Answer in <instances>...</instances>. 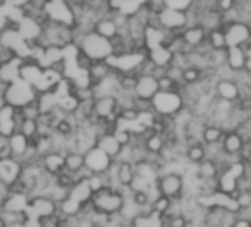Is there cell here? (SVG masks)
<instances>
[{
	"label": "cell",
	"instance_id": "1",
	"mask_svg": "<svg viewBox=\"0 0 251 227\" xmlns=\"http://www.w3.org/2000/svg\"><path fill=\"white\" fill-rule=\"evenodd\" d=\"M74 45L79 53L87 56L91 62H106L112 56H115L113 41L97 34L94 29L82 31L75 26Z\"/></svg>",
	"mask_w": 251,
	"mask_h": 227
},
{
	"label": "cell",
	"instance_id": "2",
	"mask_svg": "<svg viewBox=\"0 0 251 227\" xmlns=\"http://www.w3.org/2000/svg\"><path fill=\"white\" fill-rule=\"evenodd\" d=\"M125 201H126V189H121L116 186H106L94 192L90 207L94 213L100 216L113 217L121 214Z\"/></svg>",
	"mask_w": 251,
	"mask_h": 227
},
{
	"label": "cell",
	"instance_id": "3",
	"mask_svg": "<svg viewBox=\"0 0 251 227\" xmlns=\"http://www.w3.org/2000/svg\"><path fill=\"white\" fill-rule=\"evenodd\" d=\"M75 41V26L50 21H44L43 35L40 38L38 45L43 48H65L68 45H74Z\"/></svg>",
	"mask_w": 251,
	"mask_h": 227
},
{
	"label": "cell",
	"instance_id": "4",
	"mask_svg": "<svg viewBox=\"0 0 251 227\" xmlns=\"http://www.w3.org/2000/svg\"><path fill=\"white\" fill-rule=\"evenodd\" d=\"M38 91L34 85L28 84L24 79H16L10 84L6 85L4 91H3V100L4 104L15 107V109H22L34 101H37L38 98Z\"/></svg>",
	"mask_w": 251,
	"mask_h": 227
},
{
	"label": "cell",
	"instance_id": "5",
	"mask_svg": "<svg viewBox=\"0 0 251 227\" xmlns=\"http://www.w3.org/2000/svg\"><path fill=\"white\" fill-rule=\"evenodd\" d=\"M154 186L162 195L171 198L172 201H181L187 194V179L185 175L179 170L162 172L156 178Z\"/></svg>",
	"mask_w": 251,
	"mask_h": 227
},
{
	"label": "cell",
	"instance_id": "6",
	"mask_svg": "<svg viewBox=\"0 0 251 227\" xmlns=\"http://www.w3.org/2000/svg\"><path fill=\"white\" fill-rule=\"evenodd\" d=\"M184 107L185 101L181 91H159L151 100V112L163 119H174Z\"/></svg>",
	"mask_w": 251,
	"mask_h": 227
},
{
	"label": "cell",
	"instance_id": "7",
	"mask_svg": "<svg viewBox=\"0 0 251 227\" xmlns=\"http://www.w3.org/2000/svg\"><path fill=\"white\" fill-rule=\"evenodd\" d=\"M188 13L171 7H162L159 12H156L154 23L151 25H159L160 28L166 29L171 34H181L182 29L188 26Z\"/></svg>",
	"mask_w": 251,
	"mask_h": 227
},
{
	"label": "cell",
	"instance_id": "8",
	"mask_svg": "<svg viewBox=\"0 0 251 227\" xmlns=\"http://www.w3.org/2000/svg\"><path fill=\"white\" fill-rule=\"evenodd\" d=\"M121 106L115 94L96 95L93 101V114L99 122H119Z\"/></svg>",
	"mask_w": 251,
	"mask_h": 227
},
{
	"label": "cell",
	"instance_id": "9",
	"mask_svg": "<svg viewBox=\"0 0 251 227\" xmlns=\"http://www.w3.org/2000/svg\"><path fill=\"white\" fill-rule=\"evenodd\" d=\"M228 47H244L251 45V25L244 21H232L224 25Z\"/></svg>",
	"mask_w": 251,
	"mask_h": 227
},
{
	"label": "cell",
	"instance_id": "10",
	"mask_svg": "<svg viewBox=\"0 0 251 227\" xmlns=\"http://www.w3.org/2000/svg\"><path fill=\"white\" fill-rule=\"evenodd\" d=\"M26 214L37 217L40 220L54 217L59 214V204L54 200H51L49 195H44V194L32 195V197H29Z\"/></svg>",
	"mask_w": 251,
	"mask_h": 227
},
{
	"label": "cell",
	"instance_id": "11",
	"mask_svg": "<svg viewBox=\"0 0 251 227\" xmlns=\"http://www.w3.org/2000/svg\"><path fill=\"white\" fill-rule=\"evenodd\" d=\"M16 28H18L19 34L22 35V38L25 40V43L32 48V47L38 45V43H40V38L43 35L44 22H41L40 19H35L32 16L22 15L16 21Z\"/></svg>",
	"mask_w": 251,
	"mask_h": 227
},
{
	"label": "cell",
	"instance_id": "12",
	"mask_svg": "<svg viewBox=\"0 0 251 227\" xmlns=\"http://www.w3.org/2000/svg\"><path fill=\"white\" fill-rule=\"evenodd\" d=\"M84 157H85V169L90 170L93 175L107 173L110 170V167L113 166V163L116 161L96 145L91 147L90 150H87L84 153Z\"/></svg>",
	"mask_w": 251,
	"mask_h": 227
},
{
	"label": "cell",
	"instance_id": "13",
	"mask_svg": "<svg viewBox=\"0 0 251 227\" xmlns=\"http://www.w3.org/2000/svg\"><path fill=\"white\" fill-rule=\"evenodd\" d=\"M160 91L159 85V78L151 75V73H138L137 82L134 87V97L146 101H151L154 95Z\"/></svg>",
	"mask_w": 251,
	"mask_h": 227
},
{
	"label": "cell",
	"instance_id": "14",
	"mask_svg": "<svg viewBox=\"0 0 251 227\" xmlns=\"http://www.w3.org/2000/svg\"><path fill=\"white\" fill-rule=\"evenodd\" d=\"M213 97L225 103H237L240 100L237 81L234 78H216L213 82Z\"/></svg>",
	"mask_w": 251,
	"mask_h": 227
},
{
	"label": "cell",
	"instance_id": "15",
	"mask_svg": "<svg viewBox=\"0 0 251 227\" xmlns=\"http://www.w3.org/2000/svg\"><path fill=\"white\" fill-rule=\"evenodd\" d=\"M238 220V213L222 207H213L204 211V222L213 227H232Z\"/></svg>",
	"mask_w": 251,
	"mask_h": 227
},
{
	"label": "cell",
	"instance_id": "16",
	"mask_svg": "<svg viewBox=\"0 0 251 227\" xmlns=\"http://www.w3.org/2000/svg\"><path fill=\"white\" fill-rule=\"evenodd\" d=\"M22 122V116L18 109L7 104L0 107V134L1 136H10L15 134Z\"/></svg>",
	"mask_w": 251,
	"mask_h": 227
},
{
	"label": "cell",
	"instance_id": "17",
	"mask_svg": "<svg viewBox=\"0 0 251 227\" xmlns=\"http://www.w3.org/2000/svg\"><path fill=\"white\" fill-rule=\"evenodd\" d=\"M221 145H222L224 153H225L228 157L240 159L241 153L244 151V148H246V145H247V141H246V138L241 135L240 131L232 129V131H225V135H224V139H222ZM240 160H241V159H240Z\"/></svg>",
	"mask_w": 251,
	"mask_h": 227
},
{
	"label": "cell",
	"instance_id": "18",
	"mask_svg": "<svg viewBox=\"0 0 251 227\" xmlns=\"http://www.w3.org/2000/svg\"><path fill=\"white\" fill-rule=\"evenodd\" d=\"M179 35L190 50H197L207 44V31L199 23L188 25Z\"/></svg>",
	"mask_w": 251,
	"mask_h": 227
},
{
	"label": "cell",
	"instance_id": "19",
	"mask_svg": "<svg viewBox=\"0 0 251 227\" xmlns=\"http://www.w3.org/2000/svg\"><path fill=\"white\" fill-rule=\"evenodd\" d=\"M197 23L201 25L207 32L224 28L225 25V12L221 7H210L197 15Z\"/></svg>",
	"mask_w": 251,
	"mask_h": 227
},
{
	"label": "cell",
	"instance_id": "20",
	"mask_svg": "<svg viewBox=\"0 0 251 227\" xmlns=\"http://www.w3.org/2000/svg\"><path fill=\"white\" fill-rule=\"evenodd\" d=\"M226 68L232 73L249 69V51L244 47H228L226 48Z\"/></svg>",
	"mask_w": 251,
	"mask_h": 227
},
{
	"label": "cell",
	"instance_id": "21",
	"mask_svg": "<svg viewBox=\"0 0 251 227\" xmlns=\"http://www.w3.org/2000/svg\"><path fill=\"white\" fill-rule=\"evenodd\" d=\"M96 147H99L101 151H104L113 160H118L122 150H124V147L118 141L115 132H101V134H99L97 138H96Z\"/></svg>",
	"mask_w": 251,
	"mask_h": 227
},
{
	"label": "cell",
	"instance_id": "22",
	"mask_svg": "<svg viewBox=\"0 0 251 227\" xmlns=\"http://www.w3.org/2000/svg\"><path fill=\"white\" fill-rule=\"evenodd\" d=\"M40 164L49 176L54 178L59 173L65 172V153L50 151L40 159Z\"/></svg>",
	"mask_w": 251,
	"mask_h": 227
},
{
	"label": "cell",
	"instance_id": "23",
	"mask_svg": "<svg viewBox=\"0 0 251 227\" xmlns=\"http://www.w3.org/2000/svg\"><path fill=\"white\" fill-rule=\"evenodd\" d=\"M113 73H115V70L109 65L107 60L106 62H93V65L87 70V78H88L90 85L93 88H96L97 85H100L101 82L109 79Z\"/></svg>",
	"mask_w": 251,
	"mask_h": 227
},
{
	"label": "cell",
	"instance_id": "24",
	"mask_svg": "<svg viewBox=\"0 0 251 227\" xmlns=\"http://www.w3.org/2000/svg\"><path fill=\"white\" fill-rule=\"evenodd\" d=\"M22 173V163L13 157L0 159V181L13 185Z\"/></svg>",
	"mask_w": 251,
	"mask_h": 227
},
{
	"label": "cell",
	"instance_id": "25",
	"mask_svg": "<svg viewBox=\"0 0 251 227\" xmlns=\"http://www.w3.org/2000/svg\"><path fill=\"white\" fill-rule=\"evenodd\" d=\"M7 145H9V151H10V157L16 159V160H22L26 153L31 148V141L21 134L19 131H16L15 134H12L10 136H7Z\"/></svg>",
	"mask_w": 251,
	"mask_h": 227
},
{
	"label": "cell",
	"instance_id": "26",
	"mask_svg": "<svg viewBox=\"0 0 251 227\" xmlns=\"http://www.w3.org/2000/svg\"><path fill=\"white\" fill-rule=\"evenodd\" d=\"M93 29H94L97 34H100V35H103L104 38H109V40H112V41H113L115 38L119 37V25L116 23V21L113 19V16H112L110 12L106 13V15H103V16H100V18L94 22Z\"/></svg>",
	"mask_w": 251,
	"mask_h": 227
},
{
	"label": "cell",
	"instance_id": "27",
	"mask_svg": "<svg viewBox=\"0 0 251 227\" xmlns=\"http://www.w3.org/2000/svg\"><path fill=\"white\" fill-rule=\"evenodd\" d=\"M222 176V170L218 161L212 159L203 160L200 164L194 166V178L197 181H210V179H218Z\"/></svg>",
	"mask_w": 251,
	"mask_h": 227
},
{
	"label": "cell",
	"instance_id": "28",
	"mask_svg": "<svg viewBox=\"0 0 251 227\" xmlns=\"http://www.w3.org/2000/svg\"><path fill=\"white\" fill-rule=\"evenodd\" d=\"M94 192L88 183V179H79L75 182V185L72 186L71 192H69V198L74 200L75 203H78L81 207H88L91 203Z\"/></svg>",
	"mask_w": 251,
	"mask_h": 227
},
{
	"label": "cell",
	"instance_id": "29",
	"mask_svg": "<svg viewBox=\"0 0 251 227\" xmlns=\"http://www.w3.org/2000/svg\"><path fill=\"white\" fill-rule=\"evenodd\" d=\"M174 56H175V54H174L166 45L151 48V50H149V53H147V59H149L156 68H162V69H166V68H169V66L172 65Z\"/></svg>",
	"mask_w": 251,
	"mask_h": 227
},
{
	"label": "cell",
	"instance_id": "30",
	"mask_svg": "<svg viewBox=\"0 0 251 227\" xmlns=\"http://www.w3.org/2000/svg\"><path fill=\"white\" fill-rule=\"evenodd\" d=\"M206 159H207V147L203 142H191V144L187 145L185 154H184V160L188 164L197 166V164H200Z\"/></svg>",
	"mask_w": 251,
	"mask_h": 227
},
{
	"label": "cell",
	"instance_id": "31",
	"mask_svg": "<svg viewBox=\"0 0 251 227\" xmlns=\"http://www.w3.org/2000/svg\"><path fill=\"white\" fill-rule=\"evenodd\" d=\"M225 135V129L218 123H206L201 132V142L204 145H216L221 144Z\"/></svg>",
	"mask_w": 251,
	"mask_h": 227
},
{
	"label": "cell",
	"instance_id": "32",
	"mask_svg": "<svg viewBox=\"0 0 251 227\" xmlns=\"http://www.w3.org/2000/svg\"><path fill=\"white\" fill-rule=\"evenodd\" d=\"M85 167V157L81 151H66L65 153V170L71 175H78Z\"/></svg>",
	"mask_w": 251,
	"mask_h": 227
},
{
	"label": "cell",
	"instance_id": "33",
	"mask_svg": "<svg viewBox=\"0 0 251 227\" xmlns=\"http://www.w3.org/2000/svg\"><path fill=\"white\" fill-rule=\"evenodd\" d=\"M144 147H146V150H147L149 154L159 156V154H162V151L166 147V138H165L163 134L154 131L150 136H147L144 139Z\"/></svg>",
	"mask_w": 251,
	"mask_h": 227
},
{
	"label": "cell",
	"instance_id": "34",
	"mask_svg": "<svg viewBox=\"0 0 251 227\" xmlns=\"http://www.w3.org/2000/svg\"><path fill=\"white\" fill-rule=\"evenodd\" d=\"M207 44H209L210 50H226L228 45H226L225 29L218 28V29L207 32Z\"/></svg>",
	"mask_w": 251,
	"mask_h": 227
},
{
	"label": "cell",
	"instance_id": "35",
	"mask_svg": "<svg viewBox=\"0 0 251 227\" xmlns=\"http://www.w3.org/2000/svg\"><path fill=\"white\" fill-rule=\"evenodd\" d=\"M18 131L24 134L28 139H34L41 134V126H40V122L35 119H22Z\"/></svg>",
	"mask_w": 251,
	"mask_h": 227
},
{
	"label": "cell",
	"instance_id": "36",
	"mask_svg": "<svg viewBox=\"0 0 251 227\" xmlns=\"http://www.w3.org/2000/svg\"><path fill=\"white\" fill-rule=\"evenodd\" d=\"M172 204H174V201H172L171 198H168V197L159 194V195L154 197L153 201H151V211H153L154 214L160 216V217H165V216L169 213Z\"/></svg>",
	"mask_w": 251,
	"mask_h": 227
},
{
	"label": "cell",
	"instance_id": "37",
	"mask_svg": "<svg viewBox=\"0 0 251 227\" xmlns=\"http://www.w3.org/2000/svg\"><path fill=\"white\" fill-rule=\"evenodd\" d=\"M203 79V70L194 66H187L182 69V84L184 85H196Z\"/></svg>",
	"mask_w": 251,
	"mask_h": 227
},
{
	"label": "cell",
	"instance_id": "38",
	"mask_svg": "<svg viewBox=\"0 0 251 227\" xmlns=\"http://www.w3.org/2000/svg\"><path fill=\"white\" fill-rule=\"evenodd\" d=\"M0 216L4 220L6 226L15 225V223H25V220L28 219L26 211H13V210H6V208H0Z\"/></svg>",
	"mask_w": 251,
	"mask_h": 227
},
{
	"label": "cell",
	"instance_id": "39",
	"mask_svg": "<svg viewBox=\"0 0 251 227\" xmlns=\"http://www.w3.org/2000/svg\"><path fill=\"white\" fill-rule=\"evenodd\" d=\"M76 182V178L74 175H71L69 172H62L59 173L57 176H54V185L59 186V188H63V189H72V186L75 185Z\"/></svg>",
	"mask_w": 251,
	"mask_h": 227
},
{
	"label": "cell",
	"instance_id": "40",
	"mask_svg": "<svg viewBox=\"0 0 251 227\" xmlns=\"http://www.w3.org/2000/svg\"><path fill=\"white\" fill-rule=\"evenodd\" d=\"M231 195L237 201L238 211L251 210V189H249V191H241V192H235V194H231Z\"/></svg>",
	"mask_w": 251,
	"mask_h": 227
},
{
	"label": "cell",
	"instance_id": "41",
	"mask_svg": "<svg viewBox=\"0 0 251 227\" xmlns=\"http://www.w3.org/2000/svg\"><path fill=\"white\" fill-rule=\"evenodd\" d=\"M18 110H19L22 119H35V120H38L40 116H41V110H40L37 101H34V103L22 107V109H18Z\"/></svg>",
	"mask_w": 251,
	"mask_h": 227
},
{
	"label": "cell",
	"instance_id": "42",
	"mask_svg": "<svg viewBox=\"0 0 251 227\" xmlns=\"http://www.w3.org/2000/svg\"><path fill=\"white\" fill-rule=\"evenodd\" d=\"M166 7L171 9H176V10H182V12H188L194 3V0H163Z\"/></svg>",
	"mask_w": 251,
	"mask_h": 227
},
{
	"label": "cell",
	"instance_id": "43",
	"mask_svg": "<svg viewBox=\"0 0 251 227\" xmlns=\"http://www.w3.org/2000/svg\"><path fill=\"white\" fill-rule=\"evenodd\" d=\"M10 192H12L10 185L6 183V182H3V181H0V208H1V207L4 205V203L7 201Z\"/></svg>",
	"mask_w": 251,
	"mask_h": 227
},
{
	"label": "cell",
	"instance_id": "44",
	"mask_svg": "<svg viewBox=\"0 0 251 227\" xmlns=\"http://www.w3.org/2000/svg\"><path fill=\"white\" fill-rule=\"evenodd\" d=\"M25 227H43V223L40 219L37 217H32V216H28V219L25 220Z\"/></svg>",
	"mask_w": 251,
	"mask_h": 227
},
{
	"label": "cell",
	"instance_id": "45",
	"mask_svg": "<svg viewBox=\"0 0 251 227\" xmlns=\"http://www.w3.org/2000/svg\"><path fill=\"white\" fill-rule=\"evenodd\" d=\"M57 227H72V226H71V225H69V223H68L66 220H62V222L59 223V226H57Z\"/></svg>",
	"mask_w": 251,
	"mask_h": 227
},
{
	"label": "cell",
	"instance_id": "46",
	"mask_svg": "<svg viewBox=\"0 0 251 227\" xmlns=\"http://www.w3.org/2000/svg\"><path fill=\"white\" fill-rule=\"evenodd\" d=\"M6 227H25V225L24 223H15V225H9Z\"/></svg>",
	"mask_w": 251,
	"mask_h": 227
},
{
	"label": "cell",
	"instance_id": "47",
	"mask_svg": "<svg viewBox=\"0 0 251 227\" xmlns=\"http://www.w3.org/2000/svg\"><path fill=\"white\" fill-rule=\"evenodd\" d=\"M0 227H6V223H4V220L1 219V216H0Z\"/></svg>",
	"mask_w": 251,
	"mask_h": 227
},
{
	"label": "cell",
	"instance_id": "48",
	"mask_svg": "<svg viewBox=\"0 0 251 227\" xmlns=\"http://www.w3.org/2000/svg\"><path fill=\"white\" fill-rule=\"evenodd\" d=\"M201 227H213V226H210V225H207V223L204 222V223H203V226H201Z\"/></svg>",
	"mask_w": 251,
	"mask_h": 227
},
{
	"label": "cell",
	"instance_id": "49",
	"mask_svg": "<svg viewBox=\"0 0 251 227\" xmlns=\"http://www.w3.org/2000/svg\"><path fill=\"white\" fill-rule=\"evenodd\" d=\"M0 136H1V134H0Z\"/></svg>",
	"mask_w": 251,
	"mask_h": 227
},
{
	"label": "cell",
	"instance_id": "50",
	"mask_svg": "<svg viewBox=\"0 0 251 227\" xmlns=\"http://www.w3.org/2000/svg\"><path fill=\"white\" fill-rule=\"evenodd\" d=\"M0 65H1V63H0Z\"/></svg>",
	"mask_w": 251,
	"mask_h": 227
}]
</instances>
